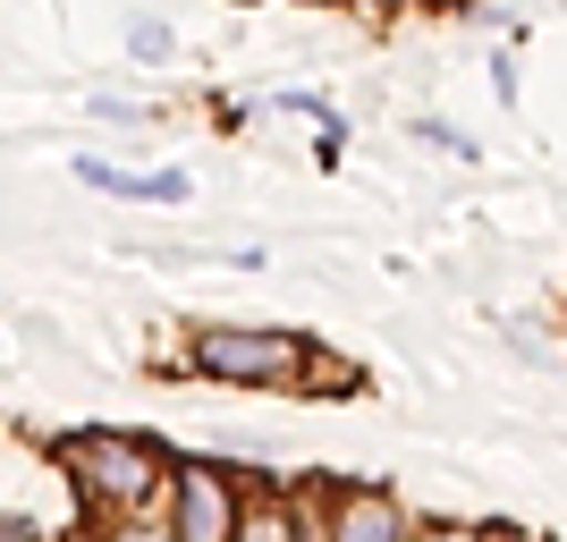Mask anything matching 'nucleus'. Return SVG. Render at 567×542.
Instances as JSON below:
<instances>
[{"instance_id": "4", "label": "nucleus", "mask_w": 567, "mask_h": 542, "mask_svg": "<svg viewBox=\"0 0 567 542\" xmlns=\"http://www.w3.org/2000/svg\"><path fill=\"white\" fill-rule=\"evenodd\" d=\"M331 542H415V534H406V518H399L390 492H339Z\"/></svg>"}, {"instance_id": "1", "label": "nucleus", "mask_w": 567, "mask_h": 542, "mask_svg": "<svg viewBox=\"0 0 567 542\" xmlns=\"http://www.w3.org/2000/svg\"><path fill=\"white\" fill-rule=\"evenodd\" d=\"M60 467H69L76 492L102 500V509H136V500H153V483H162V458L144 441H127V432H76V441L60 449Z\"/></svg>"}, {"instance_id": "2", "label": "nucleus", "mask_w": 567, "mask_h": 542, "mask_svg": "<svg viewBox=\"0 0 567 542\" xmlns=\"http://www.w3.org/2000/svg\"><path fill=\"white\" fill-rule=\"evenodd\" d=\"M195 365L213 381H306L313 374L306 339H288V330H204Z\"/></svg>"}, {"instance_id": "3", "label": "nucleus", "mask_w": 567, "mask_h": 542, "mask_svg": "<svg viewBox=\"0 0 567 542\" xmlns=\"http://www.w3.org/2000/svg\"><path fill=\"white\" fill-rule=\"evenodd\" d=\"M237 525H246V509H237L229 474L178 467V483H169V534L178 542H237Z\"/></svg>"}, {"instance_id": "8", "label": "nucleus", "mask_w": 567, "mask_h": 542, "mask_svg": "<svg viewBox=\"0 0 567 542\" xmlns=\"http://www.w3.org/2000/svg\"><path fill=\"white\" fill-rule=\"evenodd\" d=\"M0 542H34V525H25V518H9V534H0Z\"/></svg>"}, {"instance_id": "7", "label": "nucleus", "mask_w": 567, "mask_h": 542, "mask_svg": "<svg viewBox=\"0 0 567 542\" xmlns=\"http://www.w3.org/2000/svg\"><path fill=\"white\" fill-rule=\"evenodd\" d=\"M415 542H483V534H466V525H432V534H415Z\"/></svg>"}, {"instance_id": "6", "label": "nucleus", "mask_w": 567, "mask_h": 542, "mask_svg": "<svg viewBox=\"0 0 567 542\" xmlns=\"http://www.w3.org/2000/svg\"><path fill=\"white\" fill-rule=\"evenodd\" d=\"M111 542H178V534H169V525H118Z\"/></svg>"}, {"instance_id": "9", "label": "nucleus", "mask_w": 567, "mask_h": 542, "mask_svg": "<svg viewBox=\"0 0 567 542\" xmlns=\"http://www.w3.org/2000/svg\"><path fill=\"white\" fill-rule=\"evenodd\" d=\"M492 542H534V534H492Z\"/></svg>"}, {"instance_id": "5", "label": "nucleus", "mask_w": 567, "mask_h": 542, "mask_svg": "<svg viewBox=\"0 0 567 542\" xmlns=\"http://www.w3.org/2000/svg\"><path fill=\"white\" fill-rule=\"evenodd\" d=\"M237 542H331V525H322V534H306V525H297V509L255 500V509H246V525H237Z\"/></svg>"}]
</instances>
